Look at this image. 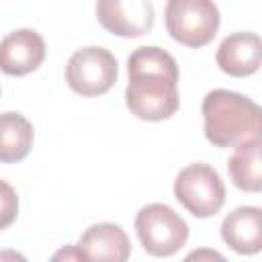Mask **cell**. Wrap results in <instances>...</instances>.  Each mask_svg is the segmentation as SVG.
Segmentation results:
<instances>
[{"instance_id": "obj_12", "label": "cell", "mask_w": 262, "mask_h": 262, "mask_svg": "<svg viewBox=\"0 0 262 262\" xmlns=\"http://www.w3.org/2000/svg\"><path fill=\"white\" fill-rule=\"evenodd\" d=\"M35 129L27 117L8 111L0 115V164H14L29 156Z\"/></svg>"}, {"instance_id": "obj_10", "label": "cell", "mask_w": 262, "mask_h": 262, "mask_svg": "<svg viewBox=\"0 0 262 262\" xmlns=\"http://www.w3.org/2000/svg\"><path fill=\"white\" fill-rule=\"evenodd\" d=\"M217 68L233 78H246L258 72L262 63V41L256 33L239 31L227 35L215 53Z\"/></svg>"}, {"instance_id": "obj_7", "label": "cell", "mask_w": 262, "mask_h": 262, "mask_svg": "<svg viewBox=\"0 0 262 262\" xmlns=\"http://www.w3.org/2000/svg\"><path fill=\"white\" fill-rule=\"evenodd\" d=\"M151 0H96V18L104 31L117 37L135 39L154 27Z\"/></svg>"}, {"instance_id": "obj_6", "label": "cell", "mask_w": 262, "mask_h": 262, "mask_svg": "<svg viewBox=\"0 0 262 262\" xmlns=\"http://www.w3.org/2000/svg\"><path fill=\"white\" fill-rule=\"evenodd\" d=\"M119 76L115 55L104 47H82L72 53L66 66V82L80 96L106 94Z\"/></svg>"}, {"instance_id": "obj_3", "label": "cell", "mask_w": 262, "mask_h": 262, "mask_svg": "<svg viewBox=\"0 0 262 262\" xmlns=\"http://www.w3.org/2000/svg\"><path fill=\"white\" fill-rule=\"evenodd\" d=\"M164 18L170 37L190 49L209 45L221 25V14L213 0H168Z\"/></svg>"}, {"instance_id": "obj_1", "label": "cell", "mask_w": 262, "mask_h": 262, "mask_svg": "<svg viewBox=\"0 0 262 262\" xmlns=\"http://www.w3.org/2000/svg\"><path fill=\"white\" fill-rule=\"evenodd\" d=\"M127 74L125 104L131 115L158 123L178 111V63L168 51L156 45L137 47L127 59Z\"/></svg>"}, {"instance_id": "obj_9", "label": "cell", "mask_w": 262, "mask_h": 262, "mask_svg": "<svg viewBox=\"0 0 262 262\" xmlns=\"http://www.w3.org/2000/svg\"><path fill=\"white\" fill-rule=\"evenodd\" d=\"M80 260L88 262H125L131 254V244L121 225L94 223L74 246Z\"/></svg>"}, {"instance_id": "obj_8", "label": "cell", "mask_w": 262, "mask_h": 262, "mask_svg": "<svg viewBox=\"0 0 262 262\" xmlns=\"http://www.w3.org/2000/svg\"><path fill=\"white\" fill-rule=\"evenodd\" d=\"M43 37L33 29H16L0 41V72L6 76H27L45 59Z\"/></svg>"}, {"instance_id": "obj_14", "label": "cell", "mask_w": 262, "mask_h": 262, "mask_svg": "<svg viewBox=\"0 0 262 262\" xmlns=\"http://www.w3.org/2000/svg\"><path fill=\"white\" fill-rule=\"evenodd\" d=\"M16 215H18L16 190L8 182L0 180V231L10 227L16 221Z\"/></svg>"}, {"instance_id": "obj_13", "label": "cell", "mask_w": 262, "mask_h": 262, "mask_svg": "<svg viewBox=\"0 0 262 262\" xmlns=\"http://www.w3.org/2000/svg\"><path fill=\"white\" fill-rule=\"evenodd\" d=\"M229 180L244 192L262 190V164H260V137L235 145L227 160Z\"/></svg>"}, {"instance_id": "obj_2", "label": "cell", "mask_w": 262, "mask_h": 262, "mask_svg": "<svg viewBox=\"0 0 262 262\" xmlns=\"http://www.w3.org/2000/svg\"><path fill=\"white\" fill-rule=\"evenodd\" d=\"M203 131L215 147H235L248 139L260 137V106L225 88H215L203 98Z\"/></svg>"}, {"instance_id": "obj_15", "label": "cell", "mask_w": 262, "mask_h": 262, "mask_svg": "<svg viewBox=\"0 0 262 262\" xmlns=\"http://www.w3.org/2000/svg\"><path fill=\"white\" fill-rule=\"evenodd\" d=\"M201 256H207V258H219V260H223V256L221 254H217V252H194V254H190L188 258H201Z\"/></svg>"}, {"instance_id": "obj_5", "label": "cell", "mask_w": 262, "mask_h": 262, "mask_svg": "<svg viewBox=\"0 0 262 262\" xmlns=\"http://www.w3.org/2000/svg\"><path fill=\"white\" fill-rule=\"evenodd\" d=\"M176 201L194 217L207 219L221 211L225 203V184L209 164H188L174 180Z\"/></svg>"}, {"instance_id": "obj_4", "label": "cell", "mask_w": 262, "mask_h": 262, "mask_svg": "<svg viewBox=\"0 0 262 262\" xmlns=\"http://www.w3.org/2000/svg\"><path fill=\"white\" fill-rule=\"evenodd\" d=\"M135 231L149 256H174L188 239L186 221L164 203H149L135 215Z\"/></svg>"}, {"instance_id": "obj_11", "label": "cell", "mask_w": 262, "mask_h": 262, "mask_svg": "<svg viewBox=\"0 0 262 262\" xmlns=\"http://www.w3.org/2000/svg\"><path fill=\"white\" fill-rule=\"evenodd\" d=\"M223 242L242 256L258 254L262 248V209L237 207L221 223Z\"/></svg>"}]
</instances>
